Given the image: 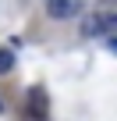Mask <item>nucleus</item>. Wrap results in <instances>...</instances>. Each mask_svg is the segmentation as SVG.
<instances>
[{"label": "nucleus", "mask_w": 117, "mask_h": 121, "mask_svg": "<svg viewBox=\"0 0 117 121\" xmlns=\"http://www.w3.org/2000/svg\"><path fill=\"white\" fill-rule=\"evenodd\" d=\"M103 25H106V32H117V11L103 14Z\"/></svg>", "instance_id": "5"}, {"label": "nucleus", "mask_w": 117, "mask_h": 121, "mask_svg": "<svg viewBox=\"0 0 117 121\" xmlns=\"http://www.w3.org/2000/svg\"><path fill=\"white\" fill-rule=\"evenodd\" d=\"M82 11V0H46V14L64 22V18H75Z\"/></svg>", "instance_id": "1"}, {"label": "nucleus", "mask_w": 117, "mask_h": 121, "mask_svg": "<svg viewBox=\"0 0 117 121\" xmlns=\"http://www.w3.org/2000/svg\"><path fill=\"white\" fill-rule=\"evenodd\" d=\"M0 107H4V103H0Z\"/></svg>", "instance_id": "6"}, {"label": "nucleus", "mask_w": 117, "mask_h": 121, "mask_svg": "<svg viewBox=\"0 0 117 121\" xmlns=\"http://www.w3.org/2000/svg\"><path fill=\"white\" fill-rule=\"evenodd\" d=\"M14 71V50L0 46V75H11Z\"/></svg>", "instance_id": "4"}, {"label": "nucleus", "mask_w": 117, "mask_h": 121, "mask_svg": "<svg viewBox=\"0 0 117 121\" xmlns=\"http://www.w3.org/2000/svg\"><path fill=\"white\" fill-rule=\"evenodd\" d=\"M82 36H106V25H103V14H92L82 22Z\"/></svg>", "instance_id": "3"}, {"label": "nucleus", "mask_w": 117, "mask_h": 121, "mask_svg": "<svg viewBox=\"0 0 117 121\" xmlns=\"http://www.w3.org/2000/svg\"><path fill=\"white\" fill-rule=\"evenodd\" d=\"M28 114H36L39 121L46 117V93H43V89H32V93H28Z\"/></svg>", "instance_id": "2"}]
</instances>
